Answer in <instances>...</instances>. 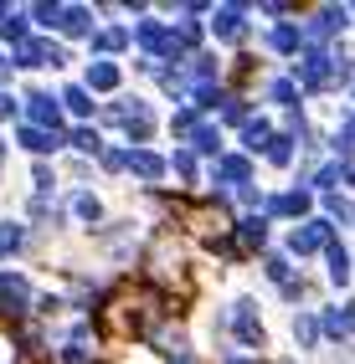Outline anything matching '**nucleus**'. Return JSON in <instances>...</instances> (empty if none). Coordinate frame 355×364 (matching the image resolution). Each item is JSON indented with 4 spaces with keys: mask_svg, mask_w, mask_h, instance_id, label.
Wrapping results in <instances>:
<instances>
[{
    "mask_svg": "<svg viewBox=\"0 0 355 364\" xmlns=\"http://www.w3.org/2000/svg\"><path fill=\"white\" fill-rule=\"evenodd\" d=\"M227 318H232V333H237V344H242V349H263V344H268L263 323H257V303H252V298H237Z\"/></svg>",
    "mask_w": 355,
    "mask_h": 364,
    "instance_id": "nucleus-1",
    "label": "nucleus"
},
{
    "mask_svg": "<svg viewBox=\"0 0 355 364\" xmlns=\"http://www.w3.org/2000/svg\"><path fill=\"white\" fill-rule=\"evenodd\" d=\"M324 241H335V231H329V221H304L294 236H289V252H299V257H309V252H319Z\"/></svg>",
    "mask_w": 355,
    "mask_h": 364,
    "instance_id": "nucleus-2",
    "label": "nucleus"
},
{
    "mask_svg": "<svg viewBox=\"0 0 355 364\" xmlns=\"http://www.w3.org/2000/svg\"><path fill=\"white\" fill-rule=\"evenodd\" d=\"M26 118H31V129H46V134H57V124H62V113H57V98H52V92H31V98H26Z\"/></svg>",
    "mask_w": 355,
    "mask_h": 364,
    "instance_id": "nucleus-3",
    "label": "nucleus"
},
{
    "mask_svg": "<svg viewBox=\"0 0 355 364\" xmlns=\"http://www.w3.org/2000/svg\"><path fill=\"white\" fill-rule=\"evenodd\" d=\"M62 62H67V52L57 41H26L16 57V67H62Z\"/></svg>",
    "mask_w": 355,
    "mask_h": 364,
    "instance_id": "nucleus-4",
    "label": "nucleus"
},
{
    "mask_svg": "<svg viewBox=\"0 0 355 364\" xmlns=\"http://www.w3.org/2000/svg\"><path fill=\"white\" fill-rule=\"evenodd\" d=\"M211 180H222V185H237V190H242V185L252 180V159H247V154H222L217 169H211Z\"/></svg>",
    "mask_w": 355,
    "mask_h": 364,
    "instance_id": "nucleus-5",
    "label": "nucleus"
},
{
    "mask_svg": "<svg viewBox=\"0 0 355 364\" xmlns=\"http://www.w3.org/2000/svg\"><path fill=\"white\" fill-rule=\"evenodd\" d=\"M26 303H31V287H26V277L0 272V313H21Z\"/></svg>",
    "mask_w": 355,
    "mask_h": 364,
    "instance_id": "nucleus-6",
    "label": "nucleus"
},
{
    "mask_svg": "<svg viewBox=\"0 0 355 364\" xmlns=\"http://www.w3.org/2000/svg\"><path fill=\"white\" fill-rule=\"evenodd\" d=\"M242 16H247L242 6H222V11H217V21H211V31H217L222 41H237V36L247 31V21H242Z\"/></svg>",
    "mask_w": 355,
    "mask_h": 364,
    "instance_id": "nucleus-7",
    "label": "nucleus"
},
{
    "mask_svg": "<svg viewBox=\"0 0 355 364\" xmlns=\"http://www.w3.org/2000/svg\"><path fill=\"white\" fill-rule=\"evenodd\" d=\"M57 26H62L67 36H88V31H93V11H88V6H62V11H57Z\"/></svg>",
    "mask_w": 355,
    "mask_h": 364,
    "instance_id": "nucleus-8",
    "label": "nucleus"
},
{
    "mask_svg": "<svg viewBox=\"0 0 355 364\" xmlns=\"http://www.w3.org/2000/svg\"><path fill=\"white\" fill-rule=\"evenodd\" d=\"M62 144H67L62 134H46V129H31V124L21 129V149H31V154H52V149H62Z\"/></svg>",
    "mask_w": 355,
    "mask_h": 364,
    "instance_id": "nucleus-9",
    "label": "nucleus"
},
{
    "mask_svg": "<svg viewBox=\"0 0 355 364\" xmlns=\"http://www.w3.org/2000/svg\"><path fill=\"white\" fill-rule=\"evenodd\" d=\"M129 169H134L139 180H150V185H155V180H165V159H160V154H150V149H134V154H129Z\"/></svg>",
    "mask_w": 355,
    "mask_h": 364,
    "instance_id": "nucleus-10",
    "label": "nucleus"
},
{
    "mask_svg": "<svg viewBox=\"0 0 355 364\" xmlns=\"http://www.w3.org/2000/svg\"><path fill=\"white\" fill-rule=\"evenodd\" d=\"M324 262H329V282L345 287V282H350V257H345L340 241H324Z\"/></svg>",
    "mask_w": 355,
    "mask_h": 364,
    "instance_id": "nucleus-11",
    "label": "nucleus"
},
{
    "mask_svg": "<svg viewBox=\"0 0 355 364\" xmlns=\"http://www.w3.org/2000/svg\"><path fill=\"white\" fill-rule=\"evenodd\" d=\"M268 210H273V215H304V210H309V185H304V190H289V196H273Z\"/></svg>",
    "mask_w": 355,
    "mask_h": 364,
    "instance_id": "nucleus-12",
    "label": "nucleus"
},
{
    "mask_svg": "<svg viewBox=\"0 0 355 364\" xmlns=\"http://www.w3.org/2000/svg\"><path fill=\"white\" fill-rule=\"evenodd\" d=\"M319 333H329L335 344H345V338H350V318H345V308H319Z\"/></svg>",
    "mask_w": 355,
    "mask_h": 364,
    "instance_id": "nucleus-13",
    "label": "nucleus"
},
{
    "mask_svg": "<svg viewBox=\"0 0 355 364\" xmlns=\"http://www.w3.org/2000/svg\"><path fill=\"white\" fill-rule=\"evenodd\" d=\"M299 41H304V31H299V26H289V21L268 31V46H273V52H283V57H294V52H299Z\"/></svg>",
    "mask_w": 355,
    "mask_h": 364,
    "instance_id": "nucleus-14",
    "label": "nucleus"
},
{
    "mask_svg": "<svg viewBox=\"0 0 355 364\" xmlns=\"http://www.w3.org/2000/svg\"><path fill=\"white\" fill-rule=\"evenodd\" d=\"M345 26H350V21H345V11H340V6H324V11L314 16V26H309V31H319V36H340Z\"/></svg>",
    "mask_w": 355,
    "mask_h": 364,
    "instance_id": "nucleus-15",
    "label": "nucleus"
},
{
    "mask_svg": "<svg viewBox=\"0 0 355 364\" xmlns=\"http://www.w3.org/2000/svg\"><path fill=\"white\" fill-rule=\"evenodd\" d=\"M242 144H247L252 154H263L268 144H273V124H268V118H252V124H247V134H242Z\"/></svg>",
    "mask_w": 355,
    "mask_h": 364,
    "instance_id": "nucleus-16",
    "label": "nucleus"
},
{
    "mask_svg": "<svg viewBox=\"0 0 355 364\" xmlns=\"http://www.w3.org/2000/svg\"><path fill=\"white\" fill-rule=\"evenodd\" d=\"M294 338H299V349H319V318L314 313H299L294 318Z\"/></svg>",
    "mask_w": 355,
    "mask_h": 364,
    "instance_id": "nucleus-17",
    "label": "nucleus"
},
{
    "mask_svg": "<svg viewBox=\"0 0 355 364\" xmlns=\"http://www.w3.org/2000/svg\"><path fill=\"white\" fill-rule=\"evenodd\" d=\"M57 103H67V113H78V118H88V113H93V92H88V87H73V82H67Z\"/></svg>",
    "mask_w": 355,
    "mask_h": 364,
    "instance_id": "nucleus-18",
    "label": "nucleus"
},
{
    "mask_svg": "<svg viewBox=\"0 0 355 364\" xmlns=\"http://www.w3.org/2000/svg\"><path fill=\"white\" fill-rule=\"evenodd\" d=\"M88 87H98V92L118 87V62H93L88 67Z\"/></svg>",
    "mask_w": 355,
    "mask_h": 364,
    "instance_id": "nucleus-19",
    "label": "nucleus"
},
{
    "mask_svg": "<svg viewBox=\"0 0 355 364\" xmlns=\"http://www.w3.org/2000/svg\"><path fill=\"white\" fill-rule=\"evenodd\" d=\"M21 247H26V226H16V221H0V257H16Z\"/></svg>",
    "mask_w": 355,
    "mask_h": 364,
    "instance_id": "nucleus-20",
    "label": "nucleus"
},
{
    "mask_svg": "<svg viewBox=\"0 0 355 364\" xmlns=\"http://www.w3.org/2000/svg\"><path fill=\"white\" fill-rule=\"evenodd\" d=\"M124 46H129V31L124 26H108V31L93 36V52H124Z\"/></svg>",
    "mask_w": 355,
    "mask_h": 364,
    "instance_id": "nucleus-21",
    "label": "nucleus"
},
{
    "mask_svg": "<svg viewBox=\"0 0 355 364\" xmlns=\"http://www.w3.org/2000/svg\"><path fill=\"white\" fill-rule=\"evenodd\" d=\"M263 272H268V282H278V287H289V282H294V262L273 252V257H268V267H263Z\"/></svg>",
    "mask_w": 355,
    "mask_h": 364,
    "instance_id": "nucleus-22",
    "label": "nucleus"
},
{
    "mask_svg": "<svg viewBox=\"0 0 355 364\" xmlns=\"http://www.w3.org/2000/svg\"><path fill=\"white\" fill-rule=\"evenodd\" d=\"M191 154H222V134L217 129H196L191 134Z\"/></svg>",
    "mask_w": 355,
    "mask_h": 364,
    "instance_id": "nucleus-23",
    "label": "nucleus"
},
{
    "mask_svg": "<svg viewBox=\"0 0 355 364\" xmlns=\"http://www.w3.org/2000/svg\"><path fill=\"white\" fill-rule=\"evenodd\" d=\"M73 215H78V221H103V205H98V196H73Z\"/></svg>",
    "mask_w": 355,
    "mask_h": 364,
    "instance_id": "nucleus-24",
    "label": "nucleus"
},
{
    "mask_svg": "<svg viewBox=\"0 0 355 364\" xmlns=\"http://www.w3.org/2000/svg\"><path fill=\"white\" fill-rule=\"evenodd\" d=\"M237 226H242V247H263V236H268L263 215H247V221H237Z\"/></svg>",
    "mask_w": 355,
    "mask_h": 364,
    "instance_id": "nucleus-25",
    "label": "nucleus"
},
{
    "mask_svg": "<svg viewBox=\"0 0 355 364\" xmlns=\"http://www.w3.org/2000/svg\"><path fill=\"white\" fill-rule=\"evenodd\" d=\"M263 154H268V159H273L278 169H283V164H294V139H283V134H273V144H268Z\"/></svg>",
    "mask_w": 355,
    "mask_h": 364,
    "instance_id": "nucleus-26",
    "label": "nucleus"
},
{
    "mask_svg": "<svg viewBox=\"0 0 355 364\" xmlns=\"http://www.w3.org/2000/svg\"><path fill=\"white\" fill-rule=\"evenodd\" d=\"M67 144H73L78 154H103V144H98V134H93V129H73V139H67Z\"/></svg>",
    "mask_w": 355,
    "mask_h": 364,
    "instance_id": "nucleus-27",
    "label": "nucleus"
},
{
    "mask_svg": "<svg viewBox=\"0 0 355 364\" xmlns=\"http://www.w3.org/2000/svg\"><path fill=\"white\" fill-rule=\"evenodd\" d=\"M273 98H278V108H299V87L294 82H273Z\"/></svg>",
    "mask_w": 355,
    "mask_h": 364,
    "instance_id": "nucleus-28",
    "label": "nucleus"
},
{
    "mask_svg": "<svg viewBox=\"0 0 355 364\" xmlns=\"http://www.w3.org/2000/svg\"><path fill=\"white\" fill-rule=\"evenodd\" d=\"M175 169H180V175L191 180V185H196V175H201V164H196V154H191V149H180V154H175Z\"/></svg>",
    "mask_w": 355,
    "mask_h": 364,
    "instance_id": "nucleus-29",
    "label": "nucleus"
},
{
    "mask_svg": "<svg viewBox=\"0 0 355 364\" xmlns=\"http://www.w3.org/2000/svg\"><path fill=\"white\" fill-rule=\"evenodd\" d=\"M0 26H6V41H21V46H26V21H21V16H6Z\"/></svg>",
    "mask_w": 355,
    "mask_h": 364,
    "instance_id": "nucleus-30",
    "label": "nucleus"
},
{
    "mask_svg": "<svg viewBox=\"0 0 355 364\" xmlns=\"http://www.w3.org/2000/svg\"><path fill=\"white\" fill-rule=\"evenodd\" d=\"M103 169H129V154L124 149H103Z\"/></svg>",
    "mask_w": 355,
    "mask_h": 364,
    "instance_id": "nucleus-31",
    "label": "nucleus"
},
{
    "mask_svg": "<svg viewBox=\"0 0 355 364\" xmlns=\"http://www.w3.org/2000/svg\"><path fill=\"white\" fill-rule=\"evenodd\" d=\"M247 113H252L247 103H237V98H232V108H227V124H242V118H247Z\"/></svg>",
    "mask_w": 355,
    "mask_h": 364,
    "instance_id": "nucleus-32",
    "label": "nucleus"
},
{
    "mask_svg": "<svg viewBox=\"0 0 355 364\" xmlns=\"http://www.w3.org/2000/svg\"><path fill=\"white\" fill-rule=\"evenodd\" d=\"M170 364H196V349H185V344L170 349Z\"/></svg>",
    "mask_w": 355,
    "mask_h": 364,
    "instance_id": "nucleus-33",
    "label": "nucleus"
},
{
    "mask_svg": "<svg viewBox=\"0 0 355 364\" xmlns=\"http://www.w3.org/2000/svg\"><path fill=\"white\" fill-rule=\"evenodd\" d=\"M16 113V98H11V92H0V118H11Z\"/></svg>",
    "mask_w": 355,
    "mask_h": 364,
    "instance_id": "nucleus-34",
    "label": "nucleus"
},
{
    "mask_svg": "<svg viewBox=\"0 0 355 364\" xmlns=\"http://www.w3.org/2000/svg\"><path fill=\"white\" fill-rule=\"evenodd\" d=\"M345 185H350V190H355V164H345Z\"/></svg>",
    "mask_w": 355,
    "mask_h": 364,
    "instance_id": "nucleus-35",
    "label": "nucleus"
},
{
    "mask_svg": "<svg viewBox=\"0 0 355 364\" xmlns=\"http://www.w3.org/2000/svg\"><path fill=\"white\" fill-rule=\"evenodd\" d=\"M345 318H350V333H355V303H345Z\"/></svg>",
    "mask_w": 355,
    "mask_h": 364,
    "instance_id": "nucleus-36",
    "label": "nucleus"
},
{
    "mask_svg": "<svg viewBox=\"0 0 355 364\" xmlns=\"http://www.w3.org/2000/svg\"><path fill=\"white\" fill-rule=\"evenodd\" d=\"M6 77H11V62H6V57H0V82H6Z\"/></svg>",
    "mask_w": 355,
    "mask_h": 364,
    "instance_id": "nucleus-37",
    "label": "nucleus"
},
{
    "mask_svg": "<svg viewBox=\"0 0 355 364\" xmlns=\"http://www.w3.org/2000/svg\"><path fill=\"white\" fill-rule=\"evenodd\" d=\"M227 364H263V359H227Z\"/></svg>",
    "mask_w": 355,
    "mask_h": 364,
    "instance_id": "nucleus-38",
    "label": "nucleus"
},
{
    "mask_svg": "<svg viewBox=\"0 0 355 364\" xmlns=\"http://www.w3.org/2000/svg\"><path fill=\"white\" fill-rule=\"evenodd\" d=\"M0 164H6V144H0Z\"/></svg>",
    "mask_w": 355,
    "mask_h": 364,
    "instance_id": "nucleus-39",
    "label": "nucleus"
},
{
    "mask_svg": "<svg viewBox=\"0 0 355 364\" xmlns=\"http://www.w3.org/2000/svg\"><path fill=\"white\" fill-rule=\"evenodd\" d=\"M0 16H11V11H6V6H0Z\"/></svg>",
    "mask_w": 355,
    "mask_h": 364,
    "instance_id": "nucleus-40",
    "label": "nucleus"
},
{
    "mask_svg": "<svg viewBox=\"0 0 355 364\" xmlns=\"http://www.w3.org/2000/svg\"><path fill=\"white\" fill-rule=\"evenodd\" d=\"M350 267H355V257H350Z\"/></svg>",
    "mask_w": 355,
    "mask_h": 364,
    "instance_id": "nucleus-41",
    "label": "nucleus"
}]
</instances>
